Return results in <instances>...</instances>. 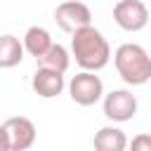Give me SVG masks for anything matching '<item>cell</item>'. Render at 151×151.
<instances>
[{
  "mask_svg": "<svg viewBox=\"0 0 151 151\" xmlns=\"http://www.w3.org/2000/svg\"><path fill=\"white\" fill-rule=\"evenodd\" d=\"M68 94L78 106H92L101 99L104 94V83L94 71H80L78 76L71 78L68 83Z\"/></svg>",
  "mask_w": 151,
  "mask_h": 151,
  "instance_id": "3",
  "label": "cell"
},
{
  "mask_svg": "<svg viewBox=\"0 0 151 151\" xmlns=\"http://www.w3.org/2000/svg\"><path fill=\"white\" fill-rule=\"evenodd\" d=\"M24 52H28L31 57H40L50 45H52V35L47 28L42 26H31L26 33H24Z\"/></svg>",
  "mask_w": 151,
  "mask_h": 151,
  "instance_id": "12",
  "label": "cell"
},
{
  "mask_svg": "<svg viewBox=\"0 0 151 151\" xmlns=\"http://www.w3.org/2000/svg\"><path fill=\"white\" fill-rule=\"evenodd\" d=\"M24 59V45L17 35L5 33L0 35V68H14Z\"/></svg>",
  "mask_w": 151,
  "mask_h": 151,
  "instance_id": "10",
  "label": "cell"
},
{
  "mask_svg": "<svg viewBox=\"0 0 151 151\" xmlns=\"http://www.w3.org/2000/svg\"><path fill=\"white\" fill-rule=\"evenodd\" d=\"M113 21L123 31L137 33L149 24V7L142 0H118L113 7Z\"/></svg>",
  "mask_w": 151,
  "mask_h": 151,
  "instance_id": "4",
  "label": "cell"
},
{
  "mask_svg": "<svg viewBox=\"0 0 151 151\" xmlns=\"http://www.w3.org/2000/svg\"><path fill=\"white\" fill-rule=\"evenodd\" d=\"M71 52L76 57V64L83 71H94V73L101 71L111 59L109 40L92 24L80 26L71 33Z\"/></svg>",
  "mask_w": 151,
  "mask_h": 151,
  "instance_id": "1",
  "label": "cell"
},
{
  "mask_svg": "<svg viewBox=\"0 0 151 151\" xmlns=\"http://www.w3.org/2000/svg\"><path fill=\"white\" fill-rule=\"evenodd\" d=\"M113 64H116V71L118 76L137 87V85H146L149 78H151V59H149V52L137 45V42H123L116 47L113 52Z\"/></svg>",
  "mask_w": 151,
  "mask_h": 151,
  "instance_id": "2",
  "label": "cell"
},
{
  "mask_svg": "<svg viewBox=\"0 0 151 151\" xmlns=\"http://www.w3.org/2000/svg\"><path fill=\"white\" fill-rule=\"evenodd\" d=\"M92 144H94L97 151H123V149L127 146V137H125V132H123L120 127L106 125V127H101V130L94 134Z\"/></svg>",
  "mask_w": 151,
  "mask_h": 151,
  "instance_id": "9",
  "label": "cell"
},
{
  "mask_svg": "<svg viewBox=\"0 0 151 151\" xmlns=\"http://www.w3.org/2000/svg\"><path fill=\"white\" fill-rule=\"evenodd\" d=\"M104 97V116L113 123L132 120L137 113V97L130 90H111Z\"/></svg>",
  "mask_w": 151,
  "mask_h": 151,
  "instance_id": "5",
  "label": "cell"
},
{
  "mask_svg": "<svg viewBox=\"0 0 151 151\" xmlns=\"http://www.w3.org/2000/svg\"><path fill=\"white\" fill-rule=\"evenodd\" d=\"M38 66H45V68H54V71H61L66 73L68 64H71V57H68V50L59 42H52L40 57H35Z\"/></svg>",
  "mask_w": 151,
  "mask_h": 151,
  "instance_id": "11",
  "label": "cell"
},
{
  "mask_svg": "<svg viewBox=\"0 0 151 151\" xmlns=\"http://www.w3.org/2000/svg\"><path fill=\"white\" fill-rule=\"evenodd\" d=\"M64 73L61 71H54V68H45V66H38V71L33 73L31 78V87L38 97L42 99H52V97H59L64 92Z\"/></svg>",
  "mask_w": 151,
  "mask_h": 151,
  "instance_id": "8",
  "label": "cell"
},
{
  "mask_svg": "<svg viewBox=\"0 0 151 151\" xmlns=\"http://www.w3.org/2000/svg\"><path fill=\"white\" fill-rule=\"evenodd\" d=\"M54 21H57V26H59L64 33H73L76 28L92 24V12H90V7H87L85 2L64 0V2L57 5V9H54Z\"/></svg>",
  "mask_w": 151,
  "mask_h": 151,
  "instance_id": "6",
  "label": "cell"
},
{
  "mask_svg": "<svg viewBox=\"0 0 151 151\" xmlns=\"http://www.w3.org/2000/svg\"><path fill=\"white\" fill-rule=\"evenodd\" d=\"M132 151H151V137L149 134H139L132 139Z\"/></svg>",
  "mask_w": 151,
  "mask_h": 151,
  "instance_id": "13",
  "label": "cell"
},
{
  "mask_svg": "<svg viewBox=\"0 0 151 151\" xmlns=\"http://www.w3.org/2000/svg\"><path fill=\"white\" fill-rule=\"evenodd\" d=\"M0 151H9V139H7V132L2 125H0Z\"/></svg>",
  "mask_w": 151,
  "mask_h": 151,
  "instance_id": "14",
  "label": "cell"
},
{
  "mask_svg": "<svg viewBox=\"0 0 151 151\" xmlns=\"http://www.w3.org/2000/svg\"><path fill=\"white\" fill-rule=\"evenodd\" d=\"M7 139H9V149L12 151H26L33 146L35 142V125L33 120L24 118V116H12L2 123Z\"/></svg>",
  "mask_w": 151,
  "mask_h": 151,
  "instance_id": "7",
  "label": "cell"
}]
</instances>
